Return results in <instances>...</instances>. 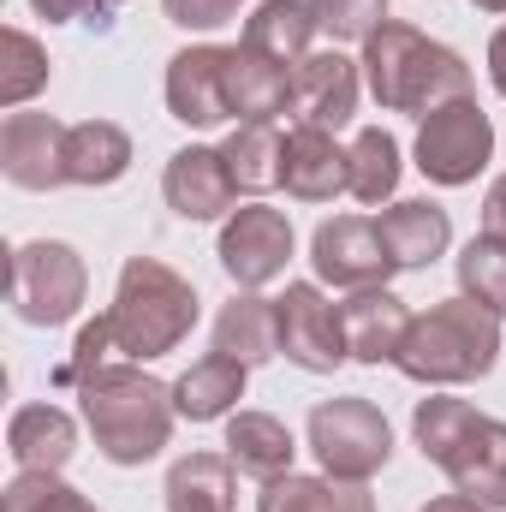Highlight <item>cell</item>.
<instances>
[{"label": "cell", "mask_w": 506, "mask_h": 512, "mask_svg": "<svg viewBox=\"0 0 506 512\" xmlns=\"http://www.w3.org/2000/svg\"><path fill=\"white\" fill-rule=\"evenodd\" d=\"M483 233H501L506 239V173L489 185V197H483Z\"/></svg>", "instance_id": "cell-38"}, {"label": "cell", "mask_w": 506, "mask_h": 512, "mask_svg": "<svg viewBox=\"0 0 506 512\" xmlns=\"http://www.w3.org/2000/svg\"><path fill=\"white\" fill-rule=\"evenodd\" d=\"M84 423L102 447V459L114 465H149L167 441H173V387L155 382L143 364H102L96 376L78 382Z\"/></svg>", "instance_id": "cell-1"}, {"label": "cell", "mask_w": 506, "mask_h": 512, "mask_svg": "<svg viewBox=\"0 0 506 512\" xmlns=\"http://www.w3.org/2000/svg\"><path fill=\"white\" fill-rule=\"evenodd\" d=\"M501 364V316L483 310L477 298H441L423 316H411L405 346L393 358L399 376L423 387H459V382H483Z\"/></svg>", "instance_id": "cell-2"}, {"label": "cell", "mask_w": 506, "mask_h": 512, "mask_svg": "<svg viewBox=\"0 0 506 512\" xmlns=\"http://www.w3.org/2000/svg\"><path fill=\"white\" fill-rule=\"evenodd\" d=\"M221 155H227V173L245 197H262L286 179V137L274 126H233Z\"/></svg>", "instance_id": "cell-28"}, {"label": "cell", "mask_w": 506, "mask_h": 512, "mask_svg": "<svg viewBox=\"0 0 506 512\" xmlns=\"http://www.w3.org/2000/svg\"><path fill=\"white\" fill-rule=\"evenodd\" d=\"M441 471H447V483H453L459 495H471L477 507L506 512V423L501 417H483V423L465 435V447H459Z\"/></svg>", "instance_id": "cell-18"}, {"label": "cell", "mask_w": 506, "mask_h": 512, "mask_svg": "<svg viewBox=\"0 0 506 512\" xmlns=\"http://www.w3.org/2000/svg\"><path fill=\"white\" fill-rule=\"evenodd\" d=\"M0 512H102L84 489H72L60 471H18L0 489Z\"/></svg>", "instance_id": "cell-33"}, {"label": "cell", "mask_w": 506, "mask_h": 512, "mask_svg": "<svg viewBox=\"0 0 506 512\" xmlns=\"http://www.w3.org/2000/svg\"><path fill=\"white\" fill-rule=\"evenodd\" d=\"M316 36H322V24H316V6L310 0H262L251 18H245V36L239 42L256 48V54H268V60H280V66H298Z\"/></svg>", "instance_id": "cell-25"}, {"label": "cell", "mask_w": 506, "mask_h": 512, "mask_svg": "<svg viewBox=\"0 0 506 512\" xmlns=\"http://www.w3.org/2000/svg\"><path fill=\"white\" fill-rule=\"evenodd\" d=\"M459 292L477 298L483 310H495L506 322V239L501 233H477L459 251Z\"/></svg>", "instance_id": "cell-31"}, {"label": "cell", "mask_w": 506, "mask_h": 512, "mask_svg": "<svg viewBox=\"0 0 506 512\" xmlns=\"http://www.w3.org/2000/svg\"><path fill=\"white\" fill-rule=\"evenodd\" d=\"M292 221H286V209H268V203H245V209H233L227 215V227H221V268L233 274V286L239 292H262L268 280H280L286 274V262H292Z\"/></svg>", "instance_id": "cell-9"}, {"label": "cell", "mask_w": 506, "mask_h": 512, "mask_svg": "<svg viewBox=\"0 0 506 512\" xmlns=\"http://www.w3.org/2000/svg\"><path fill=\"white\" fill-rule=\"evenodd\" d=\"M120 358V346H114V322H108V310L96 316V322H84L78 328V346H72V358H66V370H60V382H84V376H96L102 364H114Z\"/></svg>", "instance_id": "cell-35"}, {"label": "cell", "mask_w": 506, "mask_h": 512, "mask_svg": "<svg viewBox=\"0 0 506 512\" xmlns=\"http://www.w3.org/2000/svg\"><path fill=\"white\" fill-rule=\"evenodd\" d=\"M197 286L167 268L161 256H131L120 268V286H114V304H108V322H114V346L126 364H149V358H167L191 340L197 328Z\"/></svg>", "instance_id": "cell-4"}, {"label": "cell", "mask_w": 506, "mask_h": 512, "mask_svg": "<svg viewBox=\"0 0 506 512\" xmlns=\"http://www.w3.org/2000/svg\"><path fill=\"white\" fill-rule=\"evenodd\" d=\"M495 161V120L483 114L477 96H453L423 114L417 126V173L435 185H471Z\"/></svg>", "instance_id": "cell-7"}, {"label": "cell", "mask_w": 506, "mask_h": 512, "mask_svg": "<svg viewBox=\"0 0 506 512\" xmlns=\"http://www.w3.org/2000/svg\"><path fill=\"white\" fill-rule=\"evenodd\" d=\"M30 6H36V18H48V24H72V18L108 24V12L126 6V0H30Z\"/></svg>", "instance_id": "cell-37"}, {"label": "cell", "mask_w": 506, "mask_h": 512, "mask_svg": "<svg viewBox=\"0 0 506 512\" xmlns=\"http://www.w3.org/2000/svg\"><path fill=\"white\" fill-rule=\"evenodd\" d=\"M483 423V411L471 405V399H453V393H429V399H417V411H411V435H417V447H423V459L429 465H447L459 447H465V435Z\"/></svg>", "instance_id": "cell-29"}, {"label": "cell", "mask_w": 506, "mask_h": 512, "mask_svg": "<svg viewBox=\"0 0 506 512\" xmlns=\"http://www.w3.org/2000/svg\"><path fill=\"white\" fill-rule=\"evenodd\" d=\"M364 84L387 114H429L453 96H471V66L447 42L423 36L417 24L387 18L376 36L364 42Z\"/></svg>", "instance_id": "cell-3"}, {"label": "cell", "mask_w": 506, "mask_h": 512, "mask_svg": "<svg viewBox=\"0 0 506 512\" xmlns=\"http://www.w3.org/2000/svg\"><path fill=\"white\" fill-rule=\"evenodd\" d=\"M489 78H495V90L506 96V24L489 36Z\"/></svg>", "instance_id": "cell-39"}, {"label": "cell", "mask_w": 506, "mask_h": 512, "mask_svg": "<svg viewBox=\"0 0 506 512\" xmlns=\"http://www.w3.org/2000/svg\"><path fill=\"white\" fill-rule=\"evenodd\" d=\"M167 114L179 126H221L233 120L227 114V48L215 42H197V48H179L167 60Z\"/></svg>", "instance_id": "cell-14"}, {"label": "cell", "mask_w": 506, "mask_h": 512, "mask_svg": "<svg viewBox=\"0 0 506 512\" xmlns=\"http://www.w3.org/2000/svg\"><path fill=\"white\" fill-rule=\"evenodd\" d=\"M417 512H489V507H477L471 495H459V489H453V495H435L429 507H417Z\"/></svg>", "instance_id": "cell-40"}, {"label": "cell", "mask_w": 506, "mask_h": 512, "mask_svg": "<svg viewBox=\"0 0 506 512\" xmlns=\"http://www.w3.org/2000/svg\"><path fill=\"white\" fill-rule=\"evenodd\" d=\"M352 197L358 203H387L393 191H399V173H405V161H399V143H393V131L381 126H364L352 137Z\"/></svg>", "instance_id": "cell-30"}, {"label": "cell", "mask_w": 506, "mask_h": 512, "mask_svg": "<svg viewBox=\"0 0 506 512\" xmlns=\"http://www.w3.org/2000/svg\"><path fill=\"white\" fill-rule=\"evenodd\" d=\"M167 512H233L239 501V465L227 453H185L167 471Z\"/></svg>", "instance_id": "cell-23"}, {"label": "cell", "mask_w": 506, "mask_h": 512, "mask_svg": "<svg viewBox=\"0 0 506 512\" xmlns=\"http://www.w3.org/2000/svg\"><path fill=\"white\" fill-rule=\"evenodd\" d=\"M298 203H334L352 185V155L334 143V131L322 126H292L286 131V179H280Z\"/></svg>", "instance_id": "cell-17"}, {"label": "cell", "mask_w": 506, "mask_h": 512, "mask_svg": "<svg viewBox=\"0 0 506 512\" xmlns=\"http://www.w3.org/2000/svg\"><path fill=\"white\" fill-rule=\"evenodd\" d=\"M215 352L239 358L245 370L280 358V310H274V298H262V292H233V298L221 304V316H215Z\"/></svg>", "instance_id": "cell-21"}, {"label": "cell", "mask_w": 506, "mask_h": 512, "mask_svg": "<svg viewBox=\"0 0 506 512\" xmlns=\"http://www.w3.org/2000/svg\"><path fill=\"white\" fill-rule=\"evenodd\" d=\"M310 6H316L322 36L334 42H370L387 24V0H310Z\"/></svg>", "instance_id": "cell-34"}, {"label": "cell", "mask_w": 506, "mask_h": 512, "mask_svg": "<svg viewBox=\"0 0 506 512\" xmlns=\"http://www.w3.org/2000/svg\"><path fill=\"white\" fill-rule=\"evenodd\" d=\"M6 453L18 471H66L78 453V423L60 405H18L6 423Z\"/></svg>", "instance_id": "cell-19"}, {"label": "cell", "mask_w": 506, "mask_h": 512, "mask_svg": "<svg viewBox=\"0 0 506 512\" xmlns=\"http://www.w3.org/2000/svg\"><path fill=\"white\" fill-rule=\"evenodd\" d=\"M66 131L54 114H6L0 120V173L18 185V191H54V185H72L66 179Z\"/></svg>", "instance_id": "cell-12"}, {"label": "cell", "mask_w": 506, "mask_h": 512, "mask_svg": "<svg viewBox=\"0 0 506 512\" xmlns=\"http://www.w3.org/2000/svg\"><path fill=\"white\" fill-rule=\"evenodd\" d=\"M292 429L268 411H233L227 417V459L239 465V477H256V483H274L292 471Z\"/></svg>", "instance_id": "cell-22"}, {"label": "cell", "mask_w": 506, "mask_h": 512, "mask_svg": "<svg viewBox=\"0 0 506 512\" xmlns=\"http://www.w3.org/2000/svg\"><path fill=\"white\" fill-rule=\"evenodd\" d=\"M161 12L179 30H221L239 18V0H161Z\"/></svg>", "instance_id": "cell-36"}, {"label": "cell", "mask_w": 506, "mask_h": 512, "mask_svg": "<svg viewBox=\"0 0 506 512\" xmlns=\"http://www.w3.org/2000/svg\"><path fill=\"white\" fill-rule=\"evenodd\" d=\"M84 292H90V268L84 256L72 251L66 239H30L18 245L6 262V298H12V316L30 322V328H60L84 310Z\"/></svg>", "instance_id": "cell-5"}, {"label": "cell", "mask_w": 506, "mask_h": 512, "mask_svg": "<svg viewBox=\"0 0 506 512\" xmlns=\"http://www.w3.org/2000/svg\"><path fill=\"white\" fill-rule=\"evenodd\" d=\"M376 227H381L387 256H393L399 268H429L435 256H447V245H453V221H447V209L429 203V197H405V203L381 209Z\"/></svg>", "instance_id": "cell-20"}, {"label": "cell", "mask_w": 506, "mask_h": 512, "mask_svg": "<svg viewBox=\"0 0 506 512\" xmlns=\"http://www.w3.org/2000/svg\"><path fill=\"white\" fill-rule=\"evenodd\" d=\"M310 268L322 286L340 292H364V286H387V274H399V262L381 245V227L370 215H334L316 227L310 239Z\"/></svg>", "instance_id": "cell-10"}, {"label": "cell", "mask_w": 506, "mask_h": 512, "mask_svg": "<svg viewBox=\"0 0 506 512\" xmlns=\"http://www.w3.org/2000/svg\"><path fill=\"white\" fill-rule=\"evenodd\" d=\"M245 382H251V370H245L239 358L209 352V358H197V364L173 382V405H179V417H191V423H215V417H233V405L245 399Z\"/></svg>", "instance_id": "cell-24"}, {"label": "cell", "mask_w": 506, "mask_h": 512, "mask_svg": "<svg viewBox=\"0 0 506 512\" xmlns=\"http://www.w3.org/2000/svg\"><path fill=\"white\" fill-rule=\"evenodd\" d=\"M0 42H6L0 108H6V114H18V108L36 96V90H48V72H54V66H48V48H42L30 30H18V24H6V36H0Z\"/></svg>", "instance_id": "cell-32"}, {"label": "cell", "mask_w": 506, "mask_h": 512, "mask_svg": "<svg viewBox=\"0 0 506 512\" xmlns=\"http://www.w3.org/2000/svg\"><path fill=\"white\" fill-rule=\"evenodd\" d=\"M227 114L239 126H274L292 114V66L256 54V48H227Z\"/></svg>", "instance_id": "cell-15"}, {"label": "cell", "mask_w": 506, "mask_h": 512, "mask_svg": "<svg viewBox=\"0 0 506 512\" xmlns=\"http://www.w3.org/2000/svg\"><path fill=\"white\" fill-rule=\"evenodd\" d=\"M131 167V137L114 120H78L66 131V179L72 185H114Z\"/></svg>", "instance_id": "cell-27"}, {"label": "cell", "mask_w": 506, "mask_h": 512, "mask_svg": "<svg viewBox=\"0 0 506 512\" xmlns=\"http://www.w3.org/2000/svg\"><path fill=\"white\" fill-rule=\"evenodd\" d=\"M340 328H346V352L352 364H393L411 328L405 298H393L387 286H364L340 304Z\"/></svg>", "instance_id": "cell-16"}, {"label": "cell", "mask_w": 506, "mask_h": 512, "mask_svg": "<svg viewBox=\"0 0 506 512\" xmlns=\"http://www.w3.org/2000/svg\"><path fill=\"white\" fill-rule=\"evenodd\" d=\"M477 12H506V0H471Z\"/></svg>", "instance_id": "cell-41"}, {"label": "cell", "mask_w": 506, "mask_h": 512, "mask_svg": "<svg viewBox=\"0 0 506 512\" xmlns=\"http://www.w3.org/2000/svg\"><path fill=\"white\" fill-rule=\"evenodd\" d=\"M280 310V352L310 370V376H334L352 352H346V328H340V304H328V292L316 280H286V292L274 298Z\"/></svg>", "instance_id": "cell-8"}, {"label": "cell", "mask_w": 506, "mask_h": 512, "mask_svg": "<svg viewBox=\"0 0 506 512\" xmlns=\"http://www.w3.org/2000/svg\"><path fill=\"white\" fill-rule=\"evenodd\" d=\"M161 197L179 221H227L233 215V173H227V155L209 149V143H191L179 155H167V173H161Z\"/></svg>", "instance_id": "cell-13"}, {"label": "cell", "mask_w": 506, "mask_h": 512, "mask_svg": "<svg viewBox=\"0 0 506 512\" xmlns=\"http://www.w3.org/2000/svg\"><path fill=\"white\" fill-rule=\"evenodd\" d=\"M304 435H310V453L322 459V471L340 477V483H370L381 465L393 459V429H387L381 405L358 399V393L322 399L310 411Z\"/></svg>", "instance_id": "cell-6"}, {"label": "cell", "mask_w": 506, "mask_h": 512, "mask_svg": "<svg viewBox=\"0 0 506 512\" xmlns=\"http://www.w3.org/2000/svg\"><path fill=\"white\" fill-rule=\"evenodd\" d=\"M358 90H364V60L340 48H310L292 66V114L298 126L340 131L358 120Z\"/></svg>", "instance_id": "cell-11"}, {"label": "cell", "mask_w": 506, "mask_h": 512, "mask_svg": "<svg viewBox=\"0 0 506 512\" xmlns=\"http://www.w3.org/2000/svg\"><path fill=\"white\" fill-rule=\"evenodd\" d=\"M256 512H376V495H370L364 483H340V477H328V471H322V477L286 471V477L262 483Z\"/></svg>", "instance_id": "cell-26"}]
</instances>
